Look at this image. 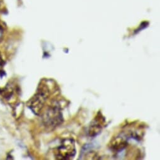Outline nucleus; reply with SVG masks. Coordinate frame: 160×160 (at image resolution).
<instances>
[{
    "instance_id": "obj_1",
    "label": "nucleus",
    "mask_w": 160,
    "mask_h": 160,
    "mask_svg": "<svg viewBox=\"0 0 160 160\" xmlns=\"http://www.w3.org/2000/svg\"><path fill=\"white\" fill-rule=\"evenodd\" d=\"M43 122L48 127H56L62 122V114L60 106L57 103L49 106L42 116Z\"/></svg>"
},
{
    "instance_id": "obj_3",
    "label": "nucleus",
    "mask_w": 160,
    "mask_h": 160,
    "mask_svg": "<svg viewBox=\"0 0 160 160\" xmlns=\"http://www.w3.org/2000/svg\"><path fill=\"white\" fill-rule=\"evenodd\" d=\"M49 94V90L46 88H42L37 94L30 101V108L33 111L35 114L38 115L43 108L44 104L48 98Z\"/></svg>"
},
{
    "instance_id": "obj_2",
    "label": "nucleus",
    "mask_w": 160,
    "mask_h": 160,
    "mask_svg": "<svg viewBox=\"0 0 160 160\" xmlns=\"http://www.w3.org/2000/svg\"><path fill=\"white\" fill-rule=\"evenodd\" d=\"M75 142L71 139H67L57 148L55 157L58 159H69L75 156Z\"/></svg>"
},
{
    "instance_id": "obj_4",
    "label": "nucleus",
    "mask_w": 160,
    "mask_h": 160,
    "mask_svg": "<svg viewBox=\"0 0 160 160\" xmlns=\"http://www.w3.org/2000/svg\"><path fill=\"white\" fill-rule=\"evenodd\" d=\"M104 118L100 116L95 118V119L91 123L88 129V134L90 137H95L98 135L104 127Z\"/></svg>"
},
{
    "instance_id": "obj_5",
    "label": "nucleus",
    "mask_w": 160,
    "mask_h": 160,
    "mask_svg": "<svg viewBox=\"0 0 160 160\" xmlns=\"http://www.w3.org/2000/svg\"><path fill=\"white\" fill-rule=\"evenodd\" d=\"M2 33H3V30H2V28L0 27V39H1V38L2 37Z\"/></svg>"
}]
</instances>
